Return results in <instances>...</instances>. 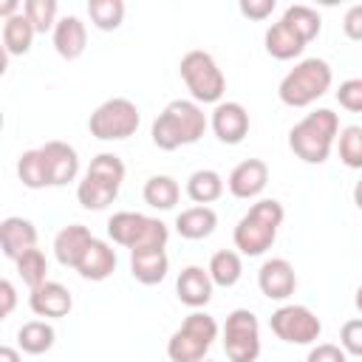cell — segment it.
<instances>
[{
  "mask_svg": "<svg viewBox=\"0 0 362 362\" xmlns=\"http://www.w3.org/2000/svg\"><path fill=\"white\" fill-rule=\"evenodd\" d=\"M266 184H269V164L263 158H246V161H240L229 173V178H226L229 192L235 198H240V201L257 198L266 189Z\"/></svg>",
  "mask_w": 362,
  "mask_h": 362,
  "instance_id": "14",
  "label": "cell"
},
{
  "mask_svg": "<svg viewBox=\"0 0 362 362\" xmlns=\"http://www.w3.org/2000/svg\"><path fill=\"white\" fill-rule=\"evenodd\" d=\"M272 331L277 339L288 342V345H311L320 339L322 334V322L320 317L308 308V305H297V303H288V305H280L272 320H269Z\"/></svg>",
  "mask_w": 362,
  "mask_h": 362,
  "instance_id": "11",
  "label": "cell"
},
{
  "mask_svg": "<svg viewBox=\"0 0 362 362\" xmlns=\"http://www.w3.org/2000/svg\"><path fill=\"white\" fill-rule=\"evenodd\" d=\"M223 351L229 362H257L260 356V322L255 311L235 308L223 322Z\"/></svg>",
  "mask_w": 362,
  "mask_h": 362,
  "instance_id": "10",
  "label": "cell"
},
{
  "mask_svg": "<svg viewBox=\"0 0 362 362\" xmlns=\"http://www.w3.org/2000/svg\"><path fill=\"white\" fill-rule=\"evenodd\" d=\"M209 127L218 136V141L240 144L249 133V113L240 102H218L209 116Z\"/></svg>",
  "mask_w": 362,
  "mask_h": 362,
  "instance_id": "12",
  "label": "cell"
},
{
  "mask_svg": "<svg viewBox=\"0 0 362 362\" xmlns=\"http://www.w3.org/2000/svg\"><path fill=\"white\" fill-rule=\"evenodd\" d=\"M342 31H345L348 40L362 42V3H356V6H351V8L345 11V17H342Z\"/></svg>",
  "mask_w": 362,
  "mask_h": 362,
  "instance_id": "40",
  "label": "cell"
},
{
  "mask_svg": "<svg viewBox=\"0 0 362 362\" xmlns=\"http://www.w3.org/2000/svg\"><path fill=\"white\" fill-rule=\"evenodd\" d=\"M122 181H124V161L116 153H99L88 164L79 187H76V201L85 209L99 212V209H105L107 204L116 201V195L122 189Z\"/></svg>",
  "mask_w": 362,
  "mask_h": 362,
  "instance_id": "5",
  "label": "cell"
},
{
  "mask_svg": "<svg viewBox=\"0 0 362 362\" xmlns=\"http://www.w3.org/2000/svg\"><path fill=\"white\" fill-rule=\"evenodd\" d=\"M337 102H339V107H345V110H351V113H362V79L354 76V79L339 82V88H337Z\"/></svg>",
  "mask_w": 362,
  "mask_h": 362,
  "instance_id": "36",
  "label": "cell"
},
{
  "mask_svg": "<svg viewBox=\"0 0 362 362\" xmlns=\"http://www.w3.org/2000/svg\"><path fill=\"white\" fill-rule=\"evenodd\" d=\"M170 272V257L164 249H136L130 252V274L141 286H156L167 277Z\"/></svg>",
  "mask_w": 362,
  "mask_h": 362,
  "instance_id": "22",
  "label": "cell"
},
{
  "mask_svg": "<svg viewBox=\"0 0 362 362\" xmlns=\"http://www.w3.org/2000/svg\"><path fill=\"white\" fill-rule=\"evenodd\" d=\"M283 218H286V209H283L280 201H274V198H260V201L252 204L249 212L238 221V226H235V232H232L235 249H238L240 255H246V257L263 255L266 249H272Z\"/></svg>",
  "mask_w": 362,
  "mask_h": 362,
  "instance_id": "3",
  "label": "cell"
},
{
  "mask_svg": "<svg viewBox=\"0 0 362 362\" xmlns=\"http://www.w3.org/2000/svg\"><path fill=\"white\" fill-rule=\"evenodd\" d=\"M23 14L31 20L37 34H45V31L54 34V28L59 23L57 20V0H25L23 3Z\"/></svg>",
  "mask_w": 362,
  "mask_h": 362,
  "instance_id": "35",
  "label": "cell"
},
{
  "mask_svg": "<svg viewBox=\"0 0 362 362\" xmlns=\"http://www.w3.org/2000/svg\"><path fill=\"white\" fill-rule=\"evenodd\" d=\"M339 345H342L345 354L362 356V317L348 320V322L339 328Z\"/></svg>",
  "mask_w": 362,
  "mask_h": 362,
  "instance_id": "37",
  "label": "cell"
},
{
  "mask_svg": "<svg viewBox=\"0 0 362 362\" xmlns=\"http://www.w3.org/2000/svg\"><path fill=\"white\" fill-rule=\"evenodd\" d=\"M212 277H209V272L206 269H201V266H187V269H181V274H178V280H175V294H178V300L187 305V308H192V311H198V308H204L209 300H212Z\"/></svg>",
  "mask_w": 362,
  "mask_h": 362,
  "instance_id": "18",
  "label": "cell"
},
{
  "mask_svg": "<svg viewBox=\"0 0 362 362\" xmlns=\"http://www.w3.org/2000/svg\"><path fill=\"white\" fill-rule=\"evenodd\" d=\"M218 226V215L212 206H189V209H181L175 215V232L187 240H204L215 232Z\"/></svg>",
  "mask_w": 362,
  "mask_h": 362,
  "instance_id": "24",
  "label": "cell"
},
{
  "mask_svg": "<svg viewBox=\"0 0 362 362\" xmlns=\"http://www.w3.org/2000/svg\"><path fill=\"white\" fill-rule=\"evenodd\" d=\"M218 339V322L206 311H192L167 339L170 362H204Z\"/></svg>",
  "mask_w": 362,
  "mask_h": 362,
  "instance_id": "7",
  "label": "cell"
},
{
  "mask_svg": "<svg viewBox=\"0 0 362 362\" xmlns=\"http://www.w3.org/2000/svg\"><path fill=\"white\" fill-rule=\"evenodd\" d=\"M263 42H266V54L274 57V59H294L308 45L286 20H277L274 25H269Z\"/></svg>",
  "mask_w": 362,
  "mask_h": 362,
  "instance_id": "23",
  "label": "cell"
},
{
  "mask_svg": "<svg viewBox=\"0 0 362 362\" xmlns=\"http://www.w3.org/2000/svg\"><path fill=\"white\" fill-rule=\"evenodd\" d=\"M54 342H57V331H54V325L45 322V320H28V322H23L20 331H17V345H20V351H23V354H31V356H40V354L51 351Z\"/></svg>",
  "mask_w": 362,
  "mask_h": 362,
  "instance_id": "26",
  "label": "cell"
},
{
  "mask_svg": "<svg viewBox=\"0 0 362 362\" xmlns=\"http://www.w3.org/2000/svg\"><path fill=\"white\" fill-rule=\"evenodd\" d=\"M17 175L23 181V187L28 189H42V187H51V175H48V164H45V156L42 150H25L20 158H17Z\"/></svg>",
  "mask_w": 362,
  "mask_h": 362,
  "instance_id": "30",
  "label": "cell"
},
{
  "mask_svg": "<svg viewBox=\"0 0 362 362\" xmlns=\"http://www.w3.org/2000/svg\"><path fill=\"white\" fill-rule=\"evenodd\" d=\"M76 272H79L82 280H93V283L107 280V277L116 272V249H113L107 240L93 238L90 246L85 249V255H82Z\"/></svg>",
  "mask_w": 362,
  "mask_h": 362,
  "instance_id": "19",
  "label": "cell"
},
{
  "mask_svg": "<svg viewBox=\"0 0 362 362\" xmlns=\"http://www.w3.org/2000/svg\"><path fill=\"white\" fill-rule=\"evenodd\" d=\"M45 164H48V175H51V187H65L76 178L79 173V156L68 141H45L42 147Z\"/></svg>",
  "mask_w": 362,
  "mask_h": 362,
  "instance_id": "17",
  "label": "cell"
},
{
  "mask_svg": "<svg viewBox=\"0 0 362 362\" xmlns=\"http://www.w3.org/2000/svg\"><path fill=\"white\" fill-rule=\"evenodd\" d=\"M305 362H348V354L342 351V345H334V342H317Z\"/></svg>",
  "mask_w": 362,
  "mask_h": 362,
  "instance_id": "38",
  "label": "cell"
},
{
  "mask_svg": "<svg viewBox=\"0 0 362 362\" xmlns=\"http://www.w3.org/2000/svg\"><path fill=\"white\" fill-rule=\"evenodd\" d=\"M88 17L99 31H116L124 20V3L122 0H90Z\"/></svg>",
  "mask_w": 362,
  "mask_h": 362,
  "instance_id": "32",
  "label": "cell"
},
{
  "mask_svg": "<svg viewBox=\"0 0 362 362\" xmlns=\"http://www.w3.org/2000/svg\"><path fill=\"white\" fill-rule=\"evenodd\" d=\"M14 263H17V274H20V280H23L28 288H37V286L45 283L48 260H45V255H42L40 249H28V252H25L23 257H17Z\"/></svg>",
  "mask_w": 362,
  "mask_h": 362,
  "instance_id": "33",
  "label": "cell"
},
{
  "mask_svg": "<svg viewBox=\"0 0 362 362\" xmlns=\"http://www.w3.org/2000/svg\"><path fill=\"white\" fill-rule=\"evenodd\" d=\"M354 204H356V206L362 209V178H359L356 184H354Z\"/></svg>",
  "mask_w": 362,
  "mask_h": 362,
  "instance_id": "43",
  "label": "cell"
},
{
  "mask_svg": "<svg viewBox=\"0 0 362 362\" xmlns=\"http://www.w3.org/2000/svg\"><path fill=\"white\" fill-rule=\"evenodd\" d=\"M354 305H356V308H359V311H362V286H359V288H356V297H354Z\"/></svg>",
  "mask_w": 362,
  "mask_h": 362,
  "instance_id": "44",
  "label": "cell"
},
{
  "mask_svg": "<svg viewBox=\"0 0 362 362\" xmlns=\"http://www.w3.org/2000/svg\"><path fill=\"white\" fill-rule=\"evenodd\" d=\"M0 300H3L0 317H8V314L14 311V305H17V291H14L11 280H0Z\"/></svg>",
  "mask_w": 362,
  "mask_h": 362,
  "instance_id": "41",
  "label": "cell"
},
{
  "mask_svg": "<svg viewBox=\"0 0 362 362\" xmlns=\"http://www.w3.org/2000/svg\"><path fill=\"white\" fill-rule=\"evenodd\" d=\"M37 31L31 25V20L20 11L8 20H3V48H6V57H23L31 51V42H34Z\"/></svg>",
  "mask_w": 362,
  "mask_h": 362,
  "instance_id": "25",
  "label": "cell"
},
{
  "mask_svg": "<svg viewBox=\"0 0 362 362\" xmlns=\"http://www.w3.org/2000/svg\"><path fill=\"white\" fill-rule=\"evenodd\" d=\"M139 122H141V113H139L136 102H130L124 96H113V99H105L90 113L88 130L99 141H122L139 130Z\"/></svg>",
  "mask_w": 362,
  "mask_h": 362,
  "instance_id": "9",
  "label": "cell"
},
{
  "mask_svg": "<svg viewBox=\"0 0 362 362\" xmlns=\"http://www.w3.org/2000/svg\"><path fill=\"white\" fill-rule=\"evenodd\" d=\"M54 48L62 59H79L88 48V28L76 14H65L54 28Z\"/></svg>",
  "mask_w": 362,
  "mask_h": 362,
  "instance_id": "21",
  "label": "cell"
},
{
  "mask_svg": "<svg viewBox=\"0 0 362 362\" xmlns=\"http://www.w3.org/2000/svg\"><path fill=\"white\" fill-rule=\"evenodd\" d=\"M141 195L153 209H173L181 198V187L173 175H150L144 181Z\"/></svg>",
  "mask_w": 362,
  "mask_h": 362,
  "instance_id": "29",
  "label": "cell"
},
{
  "mask_svg": "<svg viewBox=\"0 0 362 362\" xmlns=\"http://www.w3.org/2000/svg\"><path fill=\"white\" fill-rule=\"evenodd\" d=\"M257 286L260 294L269 300H288L297 288V274L294 266L286 257H269L263 260L260 272H257Z\"/></svg>",
  "mask_w": 362,
  "mask_h": 362,
  "instance_id": "13",
  "label": "cell"
},
{
  "mask_svg": "<svg viewBox=\"0 0 362 362\" xmlns=\"http://www.w3.org/2000/svg\"><path fill=\"white\" fill-rule=\"evenodd\" d=\"M107 238L130 252L136 249H164L170 240V229L164 221L150 218L144 212H116L107 221Z\"/></svg>",
  "mask_w": 362,
  "mask_h": 362,
  "instance_id": "6",
  "label": "cell"
},
{
  "mask_svg": "<svg viewBox=\"0 0 362 362\" xmlns=\"http://www.w3.org/2000/svg\"><path fill=\"white\" fill-rule=\"evenodd\" d=\"M334 82V71L325 59L320 57H308V59H300L283 79H280V88H277V96L283 105L288 107H308L314 105L320 96L328 93Z\"/></svg>",
  "mask_w": 362,
  "mask_h": 362,
  "instance_id": "4",
  "label": "cell"
},
{
  "mask_svg": "<svg viewBox=\"0 0 362 362\" xmlns=\"http://www.w3.org/2000/svg\"><path fill=\"white\" fill-rule=\"evenodd\" d=\"M223 178L215 170H195L187 178V195L189 201H195L198 206H209L212 201H218L223 195Z\"/></svg>",
  "mask_w": 362,
  "mask_h": 362,
  "instance_id": "27",
  "label": "cell"
},
{
  "mask_svg": "<svg viewBox=\"0 0 362 362\" xmlns=\"http://www.w3.org/2000/svg\"><path fill=\"white\" fill-rule=\"evenodd\" d=\"M204 362H212V359H204Z\"/></svg>",
  "mask_w": 362,
  "mask_h": 362,
  "instance_id": "45",
  "label": "cell"
},
{
  "mask_svg": "<svg viewBox=\"0 0 362 362\" xmlns=\"http://www.w3.org/2000/svg\"><path fill=\"white\" fill-rule=\"evenodd\" d=\"M209 277L215 286L221 288H232L240 274H243V260H240V252H232V249H221L209 257V266H206Z\"/></svg>",
  "mask_w": 362,
  "mask_h": 362,
  "instance_id": "28",
  "label": "cell"
},
{
  "mask_svg": "<svg viewBox=\"0 0 362 362\" xmlns=\"http://www.w3.org/2000/svg\"><path fill=\"white\" fill-rule=\"evenodd\" d=\"M90 240H93V235H90L88 226H82V223H68V226H62V229L57 232V238H54V257H57L62 266L76 269L79 260H82V255H85V249L90 246Z\"/></svg>",
  "mask_w": 362,
  "mask_h": 362,
  "instance_id": "20",
  "label": "cell"
},
{
  "mask_svg": "<svg viewBox=\"0 0 362 362\" xmlns=\"http://www.w3.org/2000/svg\"><path fill=\"white\" fill-rule=\"evenodd\" d=\"M0 362H20V351L11 348V345H3L0 348Z\"/></svg>",
  "mask_w": 362,
  "mask_h": 362,
  "instance_id": "42",
  "label": "cell"
},
{
  "mask_svg": "<svg viewBox=\"0 0 362 362\" xmlns=\"http://www.w3.org/2000/svg\"><path fill=\"white\" fill-rule=\"evenodd\" d=\"M181 79L187 85V90L192 93V102H204V105H218L223 90H226V76L218 68L215 57L209 51H187L181 57Z\"/></svg>",
  "mask_w": 362,
  "mask_h": 362,
  "instance_id": "8",
  "label": "cell"
},
{
  "mask_svg": "<svg viewBox=\"0 0 362 362\" xmlns=\"http://www.w3.org/2000/svg\"><path fill=\"white\" fill-rule=\"evenodd\" d=\"M0 246L8 260L23 257L28 249H37V226L20 215L3 218L0 221Z\"/></svg>",
  "mask_w": 362,
  "mask_h": 362,
  "instance_id": "16",
  "label": "cell"
},
{
  "mask_svg": "<svg viewBox=\"0 0 362 362\" xmlns=\"http://www.w3.org/2000/svg\"><path fill=\"white\" fill-rule=\"evenodd\" d=\"M28 305L37 317H48V320H59V317H68V311L74 308V297L71 291L57 283V280H45L42 286L31 288L28 294Z\"/></svg>",
  "mask_w": 362,
  "mask_h": 362,
  "instance_id": "15",
  "label": "cell"
},
{
  "mask_svg": "<svg viewBox=\"0 0 362 362\" xmlns=\"http://www.w3.org/2000/svg\"><path fill=\"white\" fill-rule=\"evenodd\" d=\"M337 136H339V116L328 107H317L288 130V147L300 161L322 164L328 161Z\"/></svg>",
  "mask_w": 362,
  "mask_h": 362,
  "instance_id": "2",
  "label": "cell"
},
{
  "mask_svg": "<svg viewBox=\"0 0 362 362\" xmlns=\"http://www.w3.org/2000/svg\"><path fill=\"white\" fill-rule=\"evenodd\" d=\"M337 144H339V161L351 170H362V127L359 124L342 127Z\"/></svg>",
  "mask_w": 362,
  "mask_h": 362,
  "instance_id": "34",
  "label": "cell"
},
{
  "mask_svg": "<svg viewBox=\"0 0 362 362\" xmlns=\"http://www.w3.org/2000/svg\"><path fill=\"white\" fill-rule=\"evenodd\" d=\"M274 0H240L238 3V11L249 20H266L272 11H274Z\"/></svg>",
  "mask_w": 362,
  "mask_h": 362,
  "instance_id": "39",
  "label": "cell"
},
{
  "mask_svg": "<svg viewBox=\"0 0 362 362\" xmlns=\"http://www.w3.org/2000/svg\"><path fill=\"white\" fill-rule=\"evenodd\" d=\"M206 113L198 102L192 99H173L153 122L150 127V136H153V144L164 153H173L178 147H187V144H195L204 130H206Z\"/></svg>",
  "mask_w": 362,
  "mask_h": 362,
  "instance_id": "1",
  "label": "cell"
},
{
  "mask_svg": "<svg viewBox=\"0 0 362 362\" xmlns=\"http://www.w3.org/2000/svg\"><path fill=\"white\" fill-rule=\"evenodd\" d=\"M280 20H286L305 42H311V40H317L320 37V31H322V20H320V14L311 8V6H303V3H294V6H288L286 11H283V17Z\"/></svg>",
  "mask_w": 362,
  "mask_h": 362,
  "instance_id": "31",
  "label": "cell"
}]
</instances>
